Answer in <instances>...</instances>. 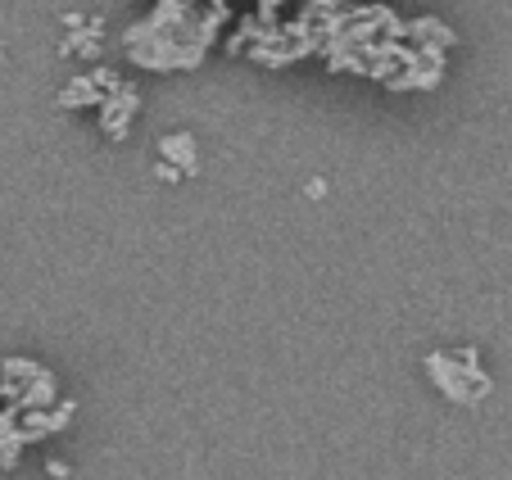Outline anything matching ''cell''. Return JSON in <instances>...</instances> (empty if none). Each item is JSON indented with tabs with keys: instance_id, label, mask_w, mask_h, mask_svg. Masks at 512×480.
I'll list each match as a JSON object with an SVG mask.
<instances>
[{
	"instance_id": "6da1fadb",
	"label": "cell",
	"mask_w": 512,
	"mask_h": 480,
	"mask_svg": "<svg viewBox=\"0 0 512 480\" xmlns=\"http://www.w3.org/2000/svg\"><path fill=\"white\" fill-rule=\"evenodd\" d=\"M426 376L449 404H481L494 385L472 349H463V354H426Z\"/></svg>"
}]
</instances>
